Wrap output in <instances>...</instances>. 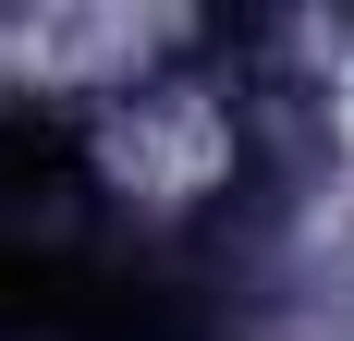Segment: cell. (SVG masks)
I'll return each mask as SVG.
<instances>
[{
    "label": "cell",
    "mask_w": 354,
    "mask_h": 341,
    "mask_svg": "<svg viewBox=\"0 0 354 341\" xmlns=\"http://www.w3.org/2000/svg\"><path fill=\"white\" fill-rule=\"evenodd\" d=\"M0 341H171V305L98 256L0 232Z\"/></svg>",
    "instance_id": "obj_1"
},
{
    "label": "cell",
    "mask_w": 354,
    "mask_h": 341,
    "mask_svg": "<svg viewBox=\"0 0 354 341\" xmlns=\"http://www.w3.org/2000/svg\"><path fill=\"white\" fill-rule=\"evenodd\" d=\"M62 183H73V135H62V122H37V110H12V122H0V207L62 195Z\"/></svg>",
    "instance_id": "obj_2"
}]
</instances>
